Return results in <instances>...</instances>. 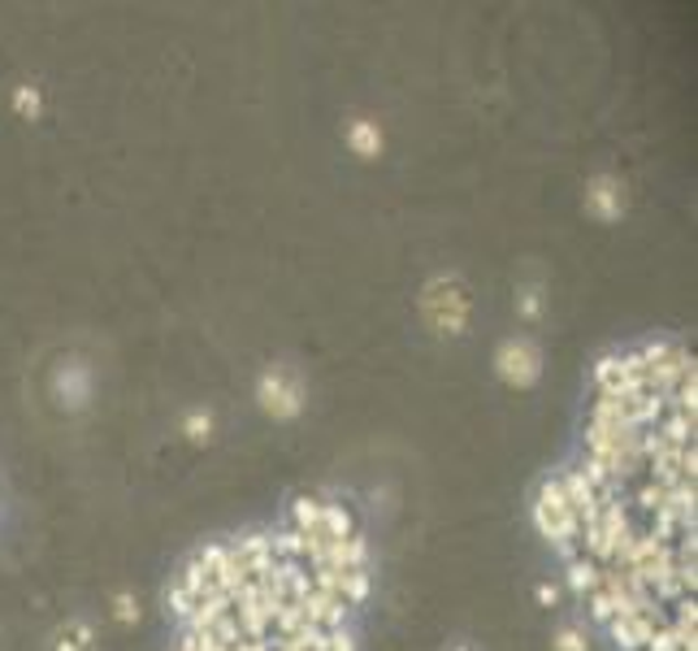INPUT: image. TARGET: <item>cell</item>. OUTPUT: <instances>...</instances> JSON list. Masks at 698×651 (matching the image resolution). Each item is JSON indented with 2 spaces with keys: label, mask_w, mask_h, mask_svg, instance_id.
<instances>
[{
  "label": "cell",
  "mask_w": 698,
  "mask_h": 651,
  "mask_svg": "<svg viewBox=\"0 0 698 651\" xmlns=\"http://www.w3.org/2000/svg\"><path fill=\"white\" fill-rule=\"evenodd\" d=\"M257 400H261V409H265L274 422H291V417H299V409H304V382H299L291 369L274 365V369L261 373Z\"/></svg>",
  "instance_id": "2"
},
{
  "label": "cell",
  "mask_w": 698,
  "mask_h": 651,
  "mask_svg": "<svg viewBox=\"0 0 698 651\" xmlns=\"http://www.w3.org/2000/svg\"><path fill=\"white\" fill-rule=\"evenodd\" d=\"M552 651H590L586 630H581V626H559L556 639H552Z\"/></svg>",
  "instance_id": "8"
},
{
  "label": "cell",
  "mask_w": 698,
  "mask_h": 651,
  "mask_svg": "<svg viewBox=\"0 0 698 651\" xmlns=\"http://www.w3.org/2000/svg\"><path fill=\"white\" fill-rule=\"evenodd\" d=\"M382 127L378 122H369V118H356L348 127V148L360 156V161H373V156H382Z\"/></svg>",
  "instance_id": "5"
},
{
  "label": "cell",
  "mask_w": 698,
  "mask_h": 651,
  "mask_svg": "<svg viewBox=\"0 0 698 651\" xmlns=\"http://www.w3.org/2000/svg\"><path fill=\"white\" fill-rule=\"evenodd\" d=\"M516 308H521V317H525V322H534V317L543 313V291L525 287L521 295H516Z\"/></svg>",
  "instance_id": "9"
},
{
  "label": "cell",
  "mask_w": 698,
  "mask_h": 651,
  "mask_svg": "<svg viewBox=\"0 0 698 651\" xmlns=\"http://www.w3.org/2000/svg\"><path fill=\"white\" fill-rule=\"evenodd\" d=\"M456 651H465V648H456Z\"/></svg>",
  "instance_id": "13"
},
{
  "label": "cell",
  "mask_w": 698,
  "mask_h": 651,
  "mask_svg": "<svg viewBox=\"0 0 698 651\" xmlns=\"http://www.w3.org/2000/svg\"><path fill=\"white\" fill-rule=\"evenodd\" d=\"M556 586H552V582H543V586H538V599H543V604H556Z\"/></svg>",
  "instance_id": "12"
},
{
  "label": "cell",
  "mask_w": 698,
  "mask_h": 651,
  "mask_svg": "<svg viewBox=\"0 0 698 651\" xmlns=\"http://www.w3.org/2000/svg\"><path fill=\"white\" fill-rule=\"evenodd\" d=\"M494 365H499V378H503L508 387H516V391H525V387H534V382L543 378V352H538V344L525 339V335L508 339V344L499 348Z\"/></svg>",
  "instance_id": "3"
},
{
  "label": "cell",
  "mask_w": 698,
  "mask_h": 651,
  "mask_svg": "<svg viewBox=\"0 0 698 651\" xmlns=\"http://www.w3.org/2000/svg\"><path fill=\"white\" fill-rule=\"evenodd\" d=\"M113 617H118L122 626H131V621L140 617V608H135V599H131V595H118V599H113Z\"/></svg>",
  "instance_id": "11"
},
{
  "label": "cell",
  "mask_w": 698,
  "mask_h": 651,
  "mask_svg": "<svg viewBox=\"0 0 698 651\" xmlns=\"http://www.w3.org/2000/svg\"><path fill=\"white\" fill-rule=\"evenodd\" d=\"M13 113H18V118H26V122H35V118L44 113L40 87H18V91H13Z\"/></svg>",
  "instance_id": "7"
},
{
  "label": "cell",
  "mask_w": 698,
  "mask_h": 651,
  "mask_svg": "<svg viewBox=\"0 0 698 651\" xmlns=\"http://www.w3.org/2000/svg\"><path fill=\"white\" fill-rule=\"evenodd\" d=\"M187 438H192V443H209V438H212V417H209V413H192V417H187Z\"/></svg>",
  "instance_id": "10"
},
{
  "label": "cell",
  "mask_w": 698,
  "mask_h": 651,
  "mask_svg": "<svg viewBox=\"0 0 698 651\" xmlns=\"http://www.w3.org/2000/svg\"><path fill=\"white\" fill-rule=\"evenodd\" d=\"M586 214L599 221H617L625 214V183L617 174H595L586 183Z\"/></svg>",
  "instance_id": "4"
},
{
  "label": "cell",
  "mask_w": 698,
  "mask_h": 651,
  "mask_svg": "<svg viewBox=\"0 0 698 651\" xmlns=\"http://www.w3.org/2000/svg\"><path fill=\"white\" fill-rule=\"evenodd\" d=\"M57 651H91V626L87 621H70L57 630Z\"/></svg>",
  "instance_id": "6"
},
{
  "label": "cell",
  "mask_w": 698,
  "mask_h": 651,
  "mask_svg": "<svg viewBox=\"0 0 698 651\" xmlns=\"http://www.w3.org/2000/svg\"><path fill=\"white\" fill-rule=\"evenodd\" d=\"M421 317L438 330V335H465L469 326V295L460 287V279H434L421 291Z\"/></svg>",
  "instance_id": "1"
}]
</instances>
